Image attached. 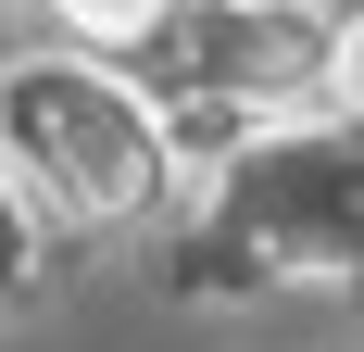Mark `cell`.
I'll use <instances>...</instances> for the list:
<instances>
[{
    "mask_svg": "<svg viewBox=\"0 0 364 352\" xmlns=\"http://www.w3.org/2000/svg\"><path fill=\"white\" fill-rule=\"evenodd\" d=\"M164 13H176V0H50V26H63L75 51H151Z\"/></svg>",
    "mask_w": 364,
    "mask_h": 352,
    "instance_id": "obj_3",
    "label": "cell"
},
{
    "mask_svg": "<svg viewBox=\"0 0 364 352\" xmlns=\"http://www.w3.org/2000/svg\"><path fill=\"white\" fill-rule=\"evenodd\" d=\"M301 13H314V26H327V38H339V26H352V13H364V0H301Z\"/></svg>",
    "mask_w": 364,
    "mask_h": 352,
    "instance_id": "obj_6",
    "label": "cell"
},
{
    "mask_svg": "<svg viewBox=\"0 0 364 352\" xmlns=\"http://www.w3.org/2000/svg\"><path fill=\"white\" fill-rule=\"evenodd\" d=\"M151 101H239V113H277V101H314L327 88V26L301 0H176L151 26Z\"/></svg>",
    "mask_w": 364,
    "mask_h": 352,
    "instance_id": "obj_2",
    "label": "cell"
},
{
    "mask_svg": "<svg viewBox=\"0 0 364 352\" xmlns=\"http://www.w3.org/2000/svg\"><path fill=\"white\" fill-rule=\"evenodd\" d=\"M38 289V202H26V176L0 164V302H26Z\"/></svg>",
    "mask_w": 364,
    "mask_h": 352,
    "instance_id": "obj_4",
    "label": "cell"
},
{
    "mask_svg": "<svg viewBox=\"0 0 364 352\" xmlns=\"http://www.w3.org/2000/svg\"><path fill=\"white\" fill-rule=\"evenodd\" d=\"M327 101H339V113H364V13L327 38Z\"/></svg>",
    "mask_w": 364,
    "mask_h": 352,
    "instance_id": "obj_5",
    "label": "cell"
},
{
    "mask_svg": "<svg viewBox=\"0 0 364 352\" xmlns=\"http://www.w3.org/2000/svg\"><path fill=\"white\" fill-rule=\"evenodd\" d=\"M0 164L63 227H139L176 189V113L113 51H75V38L0 51Z\"/></svg>",
    "mask_w": 364,
    "mask_h": 352,
    "instance_id": "obj_1",
    "label": "cell"
}]
</instances>
